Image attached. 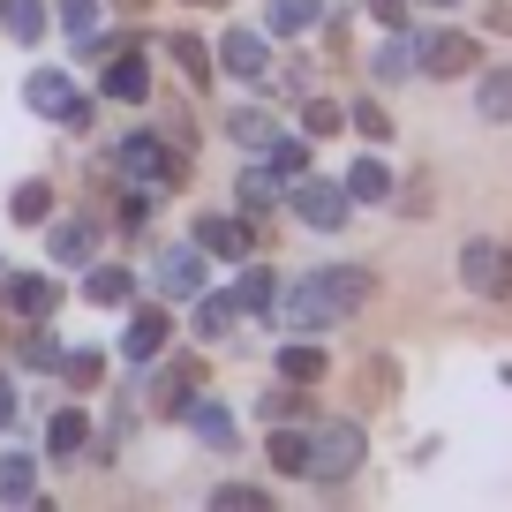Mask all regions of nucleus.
Instances as JSON below:
<instances>
[{
    "mask_svg": "<svg viewBox=\"0 0 512 512\" xmlns=\"http://www.w3.org/2000/svg\"><path fill=\"white\" fill-rule=\"evenodd\" d=\"M174 61H181V76H189V83H211V53H204V38L181 31V38H174Z\"/></svg>",
    "mask_w": 512,
    "mask_h": 512,
    "instance_id": "5",
    "label": "nucleus"
},
{
    "mask_svg": "<svg viewBox=\"0 0 512 512\" xmlns=\"http://www.w3.org/2000/svg\"><path fill=\"white\" fill-rule=\"evenodd\" d=\"M166 339V317H136V332H128V354H151Z\"/></svg>",
    "mask_w": 512,
    "mask_h": 512,
    "instance_id": "8",
    "label": "nucleus"
},
{
    "mask_svg": "<svg viewBox=\"0 0 512 512\" xmlns=\"http://www.w3.org/2000/svg\"><path fill=\"white\" fill-rule=\"evenodd\" d=\"M482 113H490V121H512V68L482 83Z\"/></svg>",
    "mask_w": 512,
    "mask_h": 512,
    "instance_id": "7",
    "label": "nucleus"
},
{
    "mask_svg": "<svg viewBox=\"0 0 512 512\" xmlns=\"http://www.w3.org/2000/svg\"><path fill=\"white\" fill-rule=\"evenodd\" d=\"M272 460L279 467H309V445H302V437H272Z\"/></svg>",
    "mask_w": 512,
    "mask_h": 512,
    "instance_id": "12",
    "label": "nucleus"
},
{
    "mask_svg": "<svg viewBox=\"0 0 512 512\" xmlns=\"http://www.w3.org/2000/svg\"><path fill=\"white\" fill-rule=\"evenodd\" d=\"M422 68H430V76H467V68H475V38H460V31L430 38V53H422Z\"/></svg>",
    "mask_w": 512,
    "mask_h": 512,
    "instance_id": "2",
    "label": "nucleus"
},
{
    "mask_svg": "<svg viewBox=\"0 0 512 512\" xmlns=\"http://www.w3.org/2000/svg\"><path fill=\"white\" fill-rule=\"evenodd\" d=\"M204 249L241 256V249H249V226H234V219H204Z\"/></svg>",
    "mask_w": 512,
    "mask_h": 512,
    "instance_id": "6",
    "label": "nucleus"
},
{
    "mask_svg": "<svg viewBox=\"0 0 512 512\" xmlns=\"http://www.w3.org/2000/svg\"><path fill=\"white\" fill-rule=\"evenodd\" d=\"M279 369L309 384V377H324V354H317V347H294V354H287V362H279Z\"/></svg>",
    "mask_w": 512,
    "mask_h": 512,
    "instance_id": "9",
    "label": "nucleus"
},
{
    "mask_svg": "<svg viewBox=\"0 0 512 512\" xmlns=\"http://www.w3.org/2000/svg\"><path fill=\"white\" fill-rule=\"evenodd\" d=\"M460 279L475 294H490V302H512V249H497V241H467Z\"/></svg>",
    "mask_w": 512,
    "mask_h": 512,
    "instance_id": "1",
    "label": "nucleus"
},
{
    "mask_svg": "<svg viewBox=\"0 0 512 512\" xmlns=\"http://www.w3.org/2000/svg\"><path fill=\"white\" fill-rule=\"evenodd\" d=\"M204 8H211V0H204Z\"/></svg>",
    "mask_w": 512,
    "mask_h": 512,
    "instance_id": "16",
    "label": "nucleus"
},
{
    "mask_svg": "<svg viewBox=\"0 0 512 512\" xmlns=\"http://www.w3.org/2000/svg\"><path fill=\"white\" fill-rule=\"evenodd\" d=\"M354 460H362V437H354V430H332V437H324V475H347Z\"/></svg>",
    "mask_w": 512,
    "mask_h": 512,
    "instance_id": "4",
    "label": "nucleus"
},
{
    "mask_svg": "<svg viewBox=\"0 0 512 512\" xmlns=\"http://www.w3.org/2000/svg\"><path fill=\"white\" fill-rule=\"evenodd\" d=\"M384 189H392V181H384V166H377V159L354 166V196H384Z\"/></svg>",
    "mask_w": 512,
    "mask_h": 512,
    "instance_id": "10",
    "label": "nucleus"
},
{
    "mask_svg": "<svg viewBox=\"0 0 512 512\" xmlns=\"http://www.w3.org/2000/svg\"><path fill=\"white\" fill-rule=\"evenodd\" d=\"M16 309H53V287L46 279H16Z\"/></svg>",
    "mask_w": 512,
    "mask_h": 512,
    "instance_id": "11",
    "label": "nucleus"
},
{
    "mask_svg": "<svg viewBox=\"0 0 512 512\" xmlns=\"http://www.w3.org/2000/svg\"><path fill=\"white\" fill-rule=\"evenodd\" d=\"M317 287L332 294V309H362L369 294H377V279H369V272H324Z\"/></svg>",
    "mask_w": 512,
    "mask_h": 512,
    "instance_id": "3",
    "label": "nucleus"
},
{
    "mask_svg": "<svg viewBox=\"0 0 512 512\" xmlns=\"http://www.w3.org/2000/svg\"><path fill=\"white\" fill-rule=\"evenodd\" d=\"M377 8V23H400V0H369Z\"/></svg>",
    "mask_w": 512,
    "mask_h": 512,
    "instance_id": "15",
    "label": "nucleus"
},
{
    "mask_svg": "<svg viewBox=\"0 0 512 512\" xmlns=\"http://www.w3.org/2000/svg\"><path fill=\"white\" fill-rule=\"evenodd\" d=\"M354 121H362V136H377V144H384V136H392V121H384V106H354Z\"/></svg>",
    "mask_w": 512,
    "mask_h": 512,
    "instance_id": "14",
    "label": "nucleus"
},
{
    "mask_svg": "<svg viewBox=\"0 0 512 512\" xmlns=\"http://www.w3.org/2000/svg\"><path fill=\"white\" fill-rule=\"evenodd\" d=\"M113 91H121V98H144V68L121 61V68H113Z\"/></svg>",
    "mask_w": 512,
    "mask_h": 512,
    "instance_id": "13",
    "label": "nucleus"
}]
</instances>
